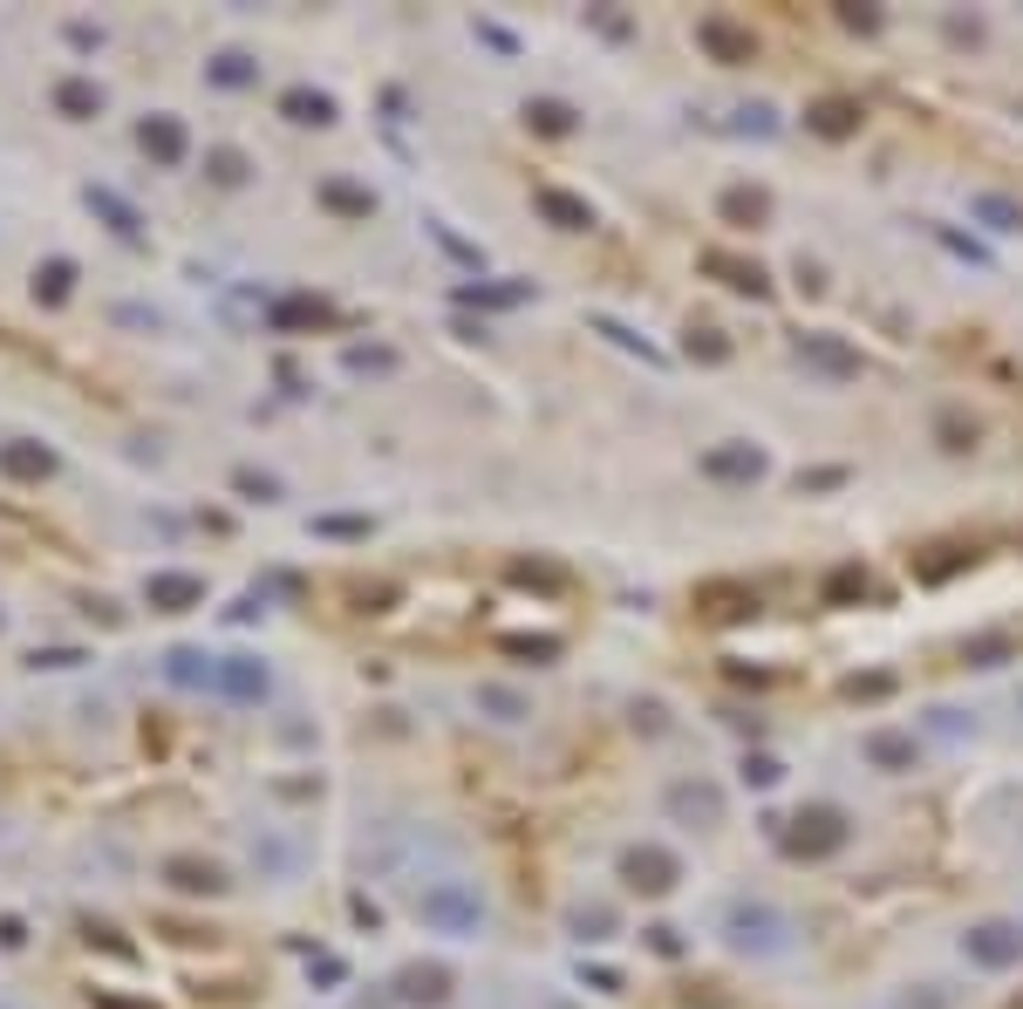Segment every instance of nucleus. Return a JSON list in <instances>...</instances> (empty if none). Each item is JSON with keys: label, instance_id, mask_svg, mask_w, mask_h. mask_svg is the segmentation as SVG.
I'll use <instances>...</instances> for the list:
<instances>
[{"label": "nucleus", "instance_id": "obj_4", "mask_svg": "<svg viewBox=\"0 0 1023 1009\" xmlns=\"http://www.w3.org/2000/svg\"><path fill=\"white\" fill-rule=\"evenodd\" d=\"M622 873H628V887H641V894H669L675 887V860L662 853V846H635V853H622Z\"/></svg>", "mask_w": 1023, "mask_h": 1009}, {"label": "nucleus", "instance_id": "obj_15", "mask_svg": "<svg viewBox=\"0 0 1023 1009\" xmlns=\"http://www.w3.org/2000/svg\"><path fill=\"white\" fill-rule=\"evenodd\" d=\"M812 131L846 137V131H853V103H819V110H812Z\"/></svg>", "mask_w": 1023, "mask_h": 1009}, {"label": "nucleus", "instance_id": "obj_12", "mask_svg": "<svg viewBox=\"0 0 1023 1009\" xmlns=\"http://www.w3.org/2000/svg\"><path fill=\"white\" fill-rule=\"evenodd\" d=\"M0 471H8V478H48L55 457L42 444H0Z\"/></svg>", "mask_w": 1023, "mask_h": 1009}, {"label": "nucleus", "instance_id": "obj_2", "mask_svg": "<svg viewBox=\"0 0 1023 1009\" xmlns=\"http://www.w3.org/2000/svg\"><path fill=\"white\" fill-rule=\"evenodd\" d=\"M423 921L444 928V934H471L478 928V900L464 894V887H430L423 894Z\"/></svg>", "mask_w": 1023, "mask_h": 1009}, {"label": "nucleus", "instance_id": "obj_8", "mask_svg": "<svg viewBox=\"0 0 1023 1009\" xmlns=\"http://www.w3.org/2000/svg\"><path fill=\"white\" fill-rule=\"evenodd\" d=\"M798 355H805V362H819L826 375H860V355L846 349V341H832V335H805V341H798Z\"/></svg>", "mask_w": 1023, "mask_h": 1009}, {"label": "nucleus", "instance_id": "obj_3", "mask_svg": "<svg viewBox=\"0 0 1023 1009\" xmlns=\"http://www.w3.org/2000/svg\"><path fill=\"white\" fill-rule=\"evenodd\" d=\"M969 955H976L982 968H1010V962H1023V928H1010V921H982V928H969Z\"/></svg>", "mask_w": 1023, "mask_h": 1009}, {"label": "nucleus", "instance_id": "obj_16", "mask_svg": "<svg viewBox=\"0 0 1023 1009\" xmlns=\"http://www.w3.org/2000/svg\"><path fill=\"white\" fill-rule=\"evenodd\" d=\"M709 267H717V273H730V287H743V294H758V287H764V273H758V267H743V260H724V252H709Z\"/></svg>", "mask_w": 1023, "mask_h": 1009}, {"label": "nucleus", "instance_id": "obj_17", "mask_svg": "<svg viewBox=\"0 0 1023 1009\" xmlns=\"http://www.w3.org/2000/svg\"><path fill=\"white\" fill-rule=\"evenodd\" d=\"M976 212H982V218H989V226H997V233H1016V226H1023V212H1016L1010 199H976Z\"/></svg>", "mask_w": 1023, "mask_h": 1009}, {"label": "nucleus", "instance_id": "obj_7", "mask_svg": "<svg viewBox=\"0 0 1023 1009\" xmlns=\"http://www.w3.org/2000/svg\"><path fill=\"white\" fill-rule=\"evenodd\" d=\"M212 676H219V689H226V696H239V703L266 696V669H260V661H246V655L219 661V669H212Z\"/></svg>", "mask_w": 1023, "mask_h": 1009}, {"label": "nucleus", "instance_id": "obj_19", "mask_svg": "<svg viewBox=\"0 0 1023 1009\" xmlns=\"http://www.w3.org/2000/svg\"><path fill=\"white\" fill-rule=\"evenodd\" d=\"M866 750H874V764H887V771H901V764H914V750H908L901 737H874V744H866Z\"/></svg>", "mask_w": 1023, "mask_h": 1009}, {"label": "nucleus", "instance_id": "obj_20", "mask_svg": "<svg viewBox=\"0 0 1023 1009\" xmlns=\"http://www.w3.org/2000/svg\"><path fill=\"white\" fill-rule=\"evenodd\" d=\"M287 116H294V123H328V97H307V89H294V97H287Z\"/></svg>", "mask_w": 1023, "mask_h": 1009}, {"label": "nucleus", "instance_id": "obj_25", "mask_svg": "<svg viewBox=\"0 0 1023 1009\" xmlns=\"http://www.w3.org/2000/svg\"><path fill=\"white\" fill-rule=\"evenodd\" d=\"M525 116H533L539 131H567V123H573V116H567V103H533Z\"/></svg>", "mask_w": 1023, "mask_h": 1009}, {"label": "nucleus", "instance_id": "obj_21", "mask_svg": "<svg viewBox=\"0 0 1023 1009\" xmlns=\"http://www.w3.org/2000/svg\"><path fill=\"white\" fill-rule=\"evenodd\" d=\"M853 593H866V574L860 566H840V574L826 580V601H853Z\"/></svg>", "mask_w": 1023, "mask_h": 1009}, {"label": "nucleus", "instance_id": "obj_26", "mask_svg": "<svg viewBox=\"0 0 1023 1009\" xmlns=\"http://www.w3.org/2000/svg\"><path fill=\"white\" fill-rule=\"evenodd\" d=\"M198 661H205V655H192V648H178V655H171V676H178V682H205L212 669H198Z\"/></svg>", "mask_w": 1023, "mask_h": 1009}, {"label": "nucleus", "instance_id": "obj_14", "mask_svg": "<svg viewBox=\"0 0 1023 1009\" xmlns=\"http://www.w3.org/2000/svg\"><path fill=\"white\" fill-rule=\"evenodd\" d=\"M669 805H675L682 818H717V812H724V798L709 792V784H675V792H669Z\"/></svg>", "mask_w": 1023, "mask_h": 1009}, {"label": "nucleus", "instance_id": "obj_9", "mask_svg": "<svg viewBox=\"0 0 1023 1009\" xmlns=\"http://www.w3.org/2000/svg\"><path fill=\"white\" fill-rule=\"evenodd\" d=\"M539 212H546L560 233H587V226H594V212H587V199H567V192H553V184H539Z\"/></svg>", "mask_w": 1023, "mask_h": 1009}, {"label": "nucleus", "instance_id": "obj_5", "mask_svg": "<svg viewBox=\"0 0 1023 1009\" xmlns=\"http://www.w3.org/2000/svg\"><path fill=\"white\" fill-rule=\"evenodd\" d=\"M696 42L717 55V61H751L758 55V42H751V27H737L730 14H709L703 27H696Z\"/></svg>", "mask_w": 1023, "mask_h": 1009}, {"label": "nucleus", "instance_id": "obj_18", "mask_svg": "<svg viewBox=\"0 0 1023 1009\" xmlns=\"http://www.w3.org/2000/svg\"><path fill=\"white\" fill-rule=\"evenodd\" d=\"M402 996H410V1002L444 996V975H437V968H410V975H402Z\"/></svg>", "mask_w": 1023, "mask_h": 1009}, {"label": "nucleus", "instance_id": "obj_28", "mask_svg": "<svg viewBox=\"0 0 1023 1009\" xmlns=\"http://www.w3.org/2000/svg\"><path fill=\"white\" fill-rule=\"evenodd\" d=\"M42 280H48V301H61V294H69V267H61V260H55Z\"/></svg>", "mask_w": 1023, "mask_h": 1009}, {"label": "nucleus", "instance_id": "obj_6", "mask_svg": "<svg viewBox=\"0 0 1023 1009\" xmlns=\"http://www.w3.org/2000/svg\"><path fill=\"white\" fill-rule=\"evenodd\" d=\"M144 601L164 608V614H184V608L205 601V580H192V574H150L144 580Z\"/></svg>", "mask_w": 1023, "mask_h": 1009}, {"label": "nucleus", "instance_id": "obj_10", "mask_svg": "<svg viewBox=\"0 0 1023 1009\" xmlns=\"http://www.w3.org/2000/svg\"><path fill=\"white\" fill-rule=\"evenodd\" d=\"M730 934L743 941V949H751V941H758V949H778V914H764V907H737V914H730Z\"/></svg>", "mask_w": 1023, "mask_h": 1009}, {"label": "nucleus", "instance_id": "obj_24", "mask_svg": "<svg viewBox=\"0 0 1023 1009\" xmlns=\"http://www.w3.org/2000/svg\"><path fill=\"white\" fill-rule=\"evenodd\" d=\"M212 82L239 89V82H253V69H246V55H219V69H212Z\"/></svg>", "mask_w": 1023, "mask_h": 1009}, {"label": "nucleus", "instance_id": "obj_13", "mask_svg": "<svg viewBox=\"0 0 1023 1009\" xmlns=\"http://www.w3.org/2000/svg\"><path fill=\"white\" fill-rule=\"evenodd\" d=\"M137 137H144V150L158 157V165H178V157H184V131H178L171 116H150V123H144Z\"/></svg>", "mask_w": 1023, "mask_h": 1009}, {"label": "nucleus", "instance_id": "obj_27", "mask_svg": "<svg viewBox=\"0 0 1023 1009\" xmlns=\"http://www.w3.org/2000/svg\"><path fill=\"white\" fill-rule=\"evenodd\" d=\"M743 778H751V784H778L785 771H778V764H771V757H751V764H743Z\"/></svg>", "mask_w": 1023, "mask_h": 1009}, {"label": "nucleus", "instance_id": "obj_11", "mask_svg": "<svg viewBox=\"0 0 1023 1009\" xmlns=\"http://www.w3.org/2000/svg\"><path fill=\"white\" fill-rule=\"evenodd\" d=\"M703 471H709V478H758L764 457H758L751 444H730V451H709V457H703Z\"/></svg>", "mask_w": 1023, "mask_h": 1009}, {"label": "nucleus", "instance_id": "obj_23", "mask_svg": "<svg viewBox=\"0 0 1023 1009\" xmlns=\"http://www.w3.org/2000/svg\"><path fill=\"white\" fill-rule=\"evenodd\" d=\"M724 212H730V218H751V226H758V218H764V192H730Z\"/></svg>", "mask_w": 1023, "mask_h": 1009}, {"label": "nucleus", "instance_id": "obj_1", "mask_svg": "<svg viewBox=\"0 0 1023 1009\" xmlns=\"http://www.w3.org/2000/svg\"><path fill=\"white\" fill-rule=\"evenodd\" d=\"M840 839H846V818L832 812V805H812V812H798V818H792V832H785V853H798V860H819V853H832Z\"/></svg>", "mask_w": 1023, "mask_h": 1009}, {"label": "nucleus", "instance_id": "obj_22", "mask_svg": "<svg viewBox=\"0 0 1023 1009\" xmlns=\"http://www.w3.org/2000/svg\"><path fill=\"white\" fill-rule=\"evenodd\" d=\"M96 103H103V97H96L89 82H69V89H61V110H69V116H89Z\"/></svg>", "mask_w": 1023, "mask_h": 1009}]
</instances>
